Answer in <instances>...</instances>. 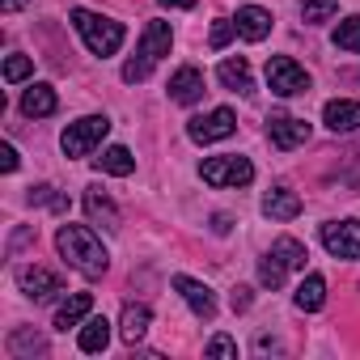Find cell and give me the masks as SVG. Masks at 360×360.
<instances>
[{
	"mask_svg": "<svg viewBox=\"0 0 360 360\" xmlns=\"http://www.w3.org/2000/svg\"><path fill=\"white\" fill-rule=\"evenodd\" d=\"M56 246H60L64 263L72 271H81L85 280H98L110 267V255H106V246L98 242V233L89 225H60L56 229Z\"/></svg>",
	"mask_w": 360,
	"mask_h": 360,
	"instance_id": "1",
	"label": "cell"
},
{
	"mask_svg": "<svg viewBox=\"0 0 360 360\" xmlns=\"http://www.w3.org/2000/svg\"><path fill=\"white\" fill-rule=\"evenodd\" d=\"M72 26H77V34H81V43L94 51V56H115L119 47H123V39H127V30H123V22H115V18H102V13H89V9H72Z\"/></svg>",
	"mask_w": 360,
	"mask_h": 360,
	"instance_id": "2",
	"label": "cell"
},
{
	"mask_svg": "<svg viewBox=\"0 0 360 360\" xmlns=\"http://www.w3.org/2000/svg\"><path fill=\"white\" fill-rule=\"evenodd\" d=\"M169 47H174V30H169V22H148L144 30H140V47H136V60H127L123 64V81H144L153 68H157V60L161 56H169Z\"/></svg>",
	"mask_w": 360,
	"mask_h": 360,
	"instance_id": "3",
	"label": "cell"
},
{
	"mask_svg": "<svg viewBox=\"0 0 360 360\" xmlns=\"http://www.w3.org/2000/svg\"><path fill=\"white\" fill-rule=\"evenodd\" d=\"M106 131H110V119L106 115H85V119H77V123L64 127L60 148H64V157H89L106 140Z\"/></svg>",
	"mask_w": 360,
	"mask_h": 360,
	"instance_id": "4",
	"label": "cell"
},
{
	"mask_svg": "<svg viewBox=\"0 0 360 360\" xmlns=\"http://www.w3.org/2000/svg\"><path fill=\"white\" fill-rule=\"evenodd\" d=\"M200 178L212 183V187H246L250 178H255V165L242 153H221V157H208L200 165Z\"/></svg>",
	"mask_w": 360,
	"mask_h": 360,
	"instance_id": "5",
	"label": "cell"
},
{
	"mask_svg": "<svg viewBox=\"0 0 360 360\" xmlns=\"http://www.w3.org/2000/svg\"><path fill=\"white\" fill-rule=\"evenodd\" d=\"M267 85L280 98H297V94H309V72L292 56H271L267 60Z\"/></svg>",
	"mask_w": 360,
	"mask_h": 360,
	"instance_id": "6",
	"label": "cell"
},
{
	"mask_svg": "<svg viewBox=\"0 0 360 360\" xmlns=\"http://www.w3.org/2000/svg\"><path fill=\"white\" fill-rule=\"evenodd\" d=\"M233 131H238V115H233L229 106H217V110L195 115V119L187 123V136H191L195 144H217V140H229Z\"/></svg>",
	"mask_w": 360,
	"mask_h": 360,
	"instance_id": "7",
	"label": "cell"
},
{
	"mask_svg": "<svg viewBox=\"0 0 360 360\" xmlns=\"http://www.w3.org/2000/svg\"><path fill=\"white\" fill-rule=\"evenodd\" d=\"M322 246L335 259H360V221H326L322 225Z\"/></svg>",
	"mask_w": 360,
	"mask_h": 360,
	"instance_id": "8",
	"label": "cell"
},
{
	"mask_svg": "<svg viewBox=\"0 0 360 360\" xmlns=\"http://www.w3.org/2000/svg\"><path fill=\"white\" fill-rule=\"evenodd\" d=\"M18 288H22L30 301H51V297H60V292H64L60 276H56V271H47V267H34V263L18 267Z\"/></svg>",
	"mask_w": 360,
	"mask_h": 360,
	"instance_id": "9",
	"label": "cell"
},
{
	"mask_svg": "<svg viewBox=\"0 0 360 360\" xmlns=\"http://www.w3.org/2000/svg\"><path fill=\"white\" fill-rule=\"evenodd\" d=\"M174 288L183 292V301L191 305V314H195V318H204V322H212V318H217V292H212L204 280H191V276H174Z\"/></svg>",
	"mask_w": 360,
	"mask_h": 360,
	"instance_id": "10",
	"label": "cell"
},
{
	"mask_svg": "<svg viewBox=\"0 0 360 360\" xmlns=\"http://www.w3.org/2000/svg\"><path fill=\"white\" fill-rule=\"evenodd\" d=\"M267 136H271L276 148L288 153V148H297V144L309 140V123L297 119V115H271V119H267Z\"/></svg>",
	"mask_w": 360,
	"mask_h": 360,
	"instance_id": "11",
	"label": "cell"
},
{
	"mask_svg": "<svg viewBox=\"0 0 360 360\" xmlns=\"http://www.w3.org/2000/svg\"><path fill=\"white\" fill-rule=\"evenodd\" d=\"M204 98V72L200 68H178L174 77H169V102H178V106H195Z\"/></svg>",
	"mask_w": 360,
	"mask_h": 360,
	"instance_id": "12",
	"label": "cell"
},
{
	"mask_svg": "<svg viewBox=\"0 0 360 360\" xmlns=\"http://www.w3.org/2000/svg\"><path fill=\"white\" fill-rule=\"evenodd\" d=\"M263 217L267 221H297L301 217V195L288 191V187H271L263 195Z\"/></svg>",
	"mask_w": 360,
	"mask_h": 360,
	"instance_id": "13",
	"label": "cell"
},
{
	"mask_svg": "<svg viewBox=\"0 0 360 360\" xmlns=\"http://www.w3.org/2000/svg\"><path fill=\"white\" fill-rule=\"evenodd\" d=\"M233 26H238V34H242L246 43H263V39L271 34V13L259 9V5H246V9H238Z\"/></svg>",
	"mask_w": 360,
	"mask_h": 360,
	"instance_id": "14",
	"label": "cell"
},
{
	"mask_svg": "<svg viewBox=\"0 0 360 360\" xmlns=\"http://www.w3.org/2000/svg\"><path fill=\"white\" fill-rule=\"evenodd\" d=\"M148 326H153V309L148 305H136V301H127L123 305V318H119V335H123V343H140L144 335H148Z\"/></svg>",
	"mask_w": 360,
	"mask_h": 360,
	"instance_id": "15",
	"label": "cell"
},
{
	"mask_svg": "<svg viewBox=\"0 0 360 360\" xmlns=\"http://www.w3.org/2000/svg\"><path fill=\"white\" fill-rule=\"evenodd\" d=\"M322 123H326L330 131H356V127H360V102H352V98H335V102H326Z\"/></svg>",
	"mask_w": 360,
	"mask_h": 360,
	"instance_id": "16",
	"label": "cell"
},
{
	"mask_svg": "<svg viewBox=\"0 0 360 360\" xmlns=\"http://www.w3.org/2000/svg\"><path fill=\"white\" fill-rule=\"evenodd\" d=\"M217 77H221V85H225V89H233V94H250V89H255L250 64H246L242 56H225V60H221V68H217Z\"/></svg>",
	"mask_w": 360,
	"mask_h": 360,
	"instance_id": "17",
	"label": "cell"
},
{
	"mask_svg": "<svg viewBox=\"0 0 360 360\" xmlns=\"http://www.w3.org/2000/svg\"><path fill=\"white\" fill-rule=\"evenodd\" d=\"M56 106H60V98H56V89L43 85V81L22 94V115H30V119H47V115H56Z\"/></svg>",
	"mask_w": 360,
	"mask_h": 360,
	"instance_id": "18",
	"label": "cell"
},
{
	"mask_svg": "<svg viewBox=\"0 0 360 360\" xmlns=\"http://www.w3.org/2000/svg\"><path fill=\"white\" fill-rule=\"evenodd\" d=\"M94 314V297L89 292H72L60 309H56V330H68V326H81L85 318Z\"/></svg>",
	"mask_w": 360,
	"mask_h": 360,
	"instance_id": "19",
	"label": "cell"
},
{
	"mask_svg": "<svg viewBox=\"0 0 360 360\" xmlns=\"http://www.w3.org/2000/svg\"><path fill=\"white\" fill-rule=\"evenodd\" d=\"M77 343H81V352H106V343H110V322L102 318V314H89L85 322H81V335H77Z\"/></svg>",
	"mask_w": 360,
	"mask_h": 360,
	"instance_id": "20",
	"label": "cell"
},
{
	"mask_svg": "<svg viewBox=\"0 0 360 360\" xmlns=\"http://www.w3.org/2000/svg\"><path fill=\"white\" fill-rule=\"evenodd\" d=\"M85 212H89L94 221H102L106 229H119V208H115V200H110L102 187H89V191H85Z\"/></svg>",
	"mask_w": 360,
	"mask_h": 360,
	"instance_id": "21",
	"label": "cell"
},
{
	"mask_svg": "<svg viewBox=\"0 0 360 360\" xmlns=\"http://www.w3.org/2000/svg\"><path fill=\"white\" fill-rule=\"evenodd\" d=\"M297 309H305V314H314V309H322L326 305V280L318 276V271H309L301 284H297Z\"/></svg>",
	"mask_w": 360,
	"mask_h": 360,
	"instance_id": "22",
	"label": "cell"
},
{
	"mask_svg": "<svg viewBox=\"0 0 360 360\" xmlns=\"http://www.w3.org/2000/svg\"><path fill=\"white\" fill-rule=\"evenodd\" d=\"M98 169H102V174H115V178H127V174L136 169V157H131L123 144H110V148H102Z\"/></svg>",
	"mask_w": 360,
	"mask_h": 360,
	"instance_id": "23",
	"label": "cell"
},
{
	"mask_svg": "<svg viewBox=\"0 0 360 360\" xmlns=\"http://www.w3.org/2000/svg\"><path fill=\"white\" fill-rule=\"evenodd\" d=\"M271 255H276V259H280L288 271H305V259H309V255H305V246H301L297 238H276Z\"/></svg>",
	"mask_w": 360,
	"mask_h": 360,
	"instance_id": "24",
	"label": "cell"
},
{
	"mask_svg": "<svg viewBox=\"0 0 360 360\" xmlns=\"http://www.w3.org/2000/svg\"><path fill=\"white\" fill-rule=\"evenodd\" d=\"M284 280H288V267H284V263L267 250V255L259 259V284H263V288H280Z\"/></svg>",
	"mask_w": 360,
	"mask_h": 360,
	"instance_id": "25",
	"label": "cell"
},
{
	"mask_svg": "<svg viewBox=\"0 0 360 360\" xmlns=\"http://www.w3.org/2000/svg\"><path fill=\"white\" fill-rule=\"evenodd\" d=\"M335 47H339V51H360V13H352V18L339 22V30H335Z\"/></svg>",
	"mask_w": 360,
	"mask_h": 360,
	"instance_id": "26",
	"label": "cell"
},
{
	"mask_svg": "<svg viewBox=\"0 0 360 360\" xmlns=\"http://www.w3.org/2000/svg\"><path fill=\"white\" fill-rule=\"evenodd\" d=\"M335 13H339V0H305V5H301V18H305V26L330 22Z\"/></svg>",
	"mask_w": 360,
	"mask_h": 360,
	"instance_id": "27",
	"label": "cell"
},
{
	"mask_svg": "<svg viewBox=\"0 0 360 360\" xmlns=\"http://www.w3.org/2000/svg\"><path fill=\"white\" fill-rule=\"evenodd\" d=\"M47 343H43V335H34V330H13L9 335V352L13 356H34V352H43Z\"/></svg>",
	"mask_w": 360,
	"mask_h": 360,
	"instance_id": "28",
	"label": "cell"
},
{
	"mask_svg": "<svg viewBox=\"0 0 360 360\" xmlns=\"http://www.w3.org/2000/svg\"><path fill=\"white\" fill-rule=\"evenodd\" d=\"M30 204L56 208V212H64V208H68V200H64V195H60L56 187H47V183H43V187H30Z\"/></svg>",
	"mask_w": 360,
	"mask_h": 360,
	"instance_id": "29",
	"label": "cell"
},
{
	"mask_svg": "<svg viewBox=\"0 0 360 360\" xmlns=\"http://www.w3.org/2000/svg\"><path fill=\"white\" fill-rule=\"evenodd\" d=\"M34 72V64H30V56H9L5 60V81L9 85H18V81H26Z\"/></svg>",
	"mask_w": 360,
	"mask_h": 360,
	"instance_id": "30",
	"label": "cell"
},
{
	"mask_svg": "<svg viewBox=\"0 0 360 360\" xmlns=\"http://www.w3.org/2000/svg\"><path fill=\"white\" fill-rule=\"evenodd\" d=\"M204 356H221V360H238V343H233L229 335H212V339H208V347H204Z\"/></svg>",
	"mask_w": 360,
	"mask_h": 360,
	"instance_id": "31",
	"label": "cell"
},
{
	"mask_svg": "<svg viewBox=\"0 0 360 360\" xmlns=\"http://www.w3.org/2000/svg\"><path fill=\"white\" fill-rule=\"evenodd\" d=\"M233 34H238V26L221 18V22L212 26V47H217V51H221V47H229V43H233Z\"/></svg>",
	"mask_w": 360,
	"mask_h": 360,
	"instance_id": "32",
	"label": "cell"
},
{
	"mask_svg": "<svg viewBox=\"0 0 360 360\" xmlns=\"http://www.w3.org/2000/svg\"><path fill=\"white\" fill-rule=\"evenodd\" d=\"M0 169H5V174L18 169V148L13 144H0Z\"/></svg>",
	"mask_w": 360,
	"mask_h": 360,
	"instance_id": "33",
	"label": "cell"
},
{
	"mask_svg": "<svg viewBox=\"0 0 360 360\" xmlns=\"http://www.w3.org/2000/svg\"><path fill=\"white\" fill-rule=\"evenodd\" d=\"M229 305H233V309H250V288H242V284H238V288H233V297H229Z\"/></svg>",
	"mask_w": 360,
	"mask_h": 360,
	"instance_id": "34",
	"label": "cell"
},
{
	"mask_svg": "<svg viewBox=\"0 0 360 360\" xmlns=\"http://www.w3.org/2000/svg\"><path fill=\"white\" fill-rule=\"evenodd\" d=\"M18 9H26V0H0V13H5V18H13Z\"/></svg>",
	"mask_w": 360,
	"mask_h": 360,
	"instance_id": "35",
	"label": "cell"
},
{
	"mask_svg": "<svg viewBox=\"0 0 360 360\" xmlns=\"http://www.w3.org/2000/svg\"><path fill=\"white\" fill-rule=\"evenodd\" d=\"M161 9H195V0H157Z\"/></svg>",
	"mask_w": 360,
	"mask_h": 360,
	"instance_id": "36",
	"label": "cell"
}]
</instances>
